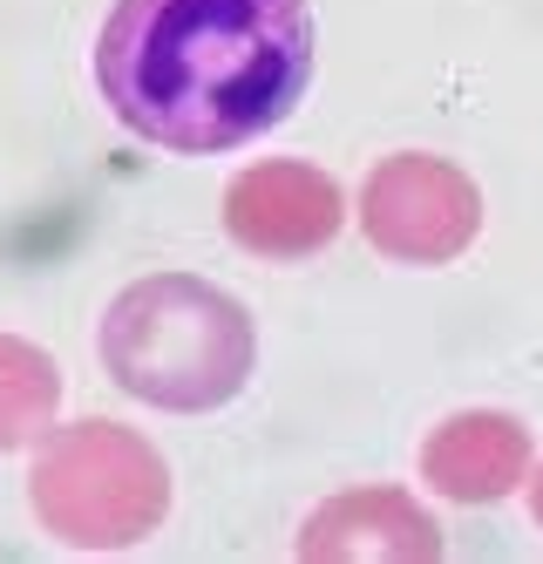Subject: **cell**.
I'll return each mask as SVG.
<instances>
[{
  "label": "cell",
  "instance_id": "7",
  "mask_svg": "<svg viewBox=\"0 0 543 564\" xmlns=\"http://www.w3.org/2000/svg\"><path fill=\"white\" fill-rule=\"evenodd\" d=\"M530 469V429L517 415H496V409H469V415H448L428 449H422V476L435 482L442 497L455 503H496L510 497Z\"/></svg>",
  "mask_w": 543,
  "mask_h": 564
},
{
  "label": "cell",
  "instance_id": "4",
  "mask_svg": "<svg viewBox=\"0 0 543 564\" xmlns=\"http://www.w3.org/2000/svg\"><path fill=\"white\" fill-rule=\"evenodd\" d=\"M360 225L373 238V252H388L401 265H448L476 246L482 197L448 156L401 150L388 164H373L360 191Z\"/></svg>",
  "mask_w": 543,
  "mask_h": 564
},
{
  "label": "cell",
  "instance_id": "8",
  "mask_svg": "<svg viewBox=\"0 0 543 564\" xmlns=\"http://www.w3.org/2000/svg\"><path fill=\"white\" fill-rule=\"evenodd\" d=\"M55 401H62V375L55 360L41 354L34 340L0 334V449H21L41 429L55 422Z\"/></svg>",
  "mask_w": 543,
  "mask_h": 564
},
{
  "label": "cell",
  "instance_id": "1",
  "mask_svg": "<svg viewBox=\"0 0 543 564\" xmlns=\"http://www.w3.org/2000/svg\"><path fill=\"white\" fill-rule=\"evenodd\" d=\"M306 75V0H116L96 42V83L122 130L191 156L272 130Z\"/></svg>",
  "mask_w": 543,
  "mask_h": 564
},
{
  "label": "cell",
  "instance_id": "2",
  "mask_svg": "<svg viewBox=\"0 0 543 564\" xmlns=\"http://www.w3.org/2000/svg\"><path fill=\"white\" fill-rule=\"evenodd\" d=\"M259 360L252 313L191 272H150L102 313V368L122 394L171 415L225 409Z\"/></svg>",
  "mask_w": 543,
  "mask_h": 564
},
{
  "label": "cell",
  "instance_id": "5",
  "mask_svg": "<svg viewBox=\"0 0 543 564\" xmlns=\"http://www.w3.org/2000/svg\"><path fill=\"white\" fill-rule=\"evenodd\" d=\"M225 225L259 259H306L340 231V184L300 164V156H272V164H252L231 184Z\"/></svg>",
  "mask_w": 543,
  "mask_h": 564
},
{
  "label": "cell",
  "instance_id": "6",
  "mask_svg": "<svg viewBox=\"0 0 543 564\" xmlns=\"http://www.w3.org/2000/svg\"><path fill=\"white\" fill-rule=\"evenodd\" d=\"M300 557L306 564H422L442 557V531L414 510L408 490H347L313 510V523L300 531Z\"/></svg>",
  "mask_w": 543,
  "mask_h": 564
},
{
  "label": "cell",
  "instance_id": "9",
  "mask_svg": "<svg viewBox=\"0 0 543 564\" xmlns=\"http://www.w3.org/2000/svg\"><path fill=\"white\" fill-rule=\"evenodd\" d=\"M530 517H536V531H543V469H536V490H530Z\"/></svg>",
  "mask_w": 543,
  "mask_h": 564
},
{
  "label": "cell",
  "instance_id": "3",
  "mask_svg": "<svg viewBox=\"0 0 543 564\" xmlns=\"http://www.w3.org/2000/svg\"><path fill=\"white\" fill-rule=\"evenodd\" d=\"M28 497L41 531H55L75 551H122L143 544L171 510L163 456L122 422H68L41 442Z\"/></svg>",
  "mask_w": 543,
  "mask_h": 564
}]
</instances>
